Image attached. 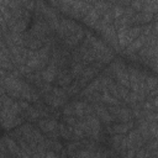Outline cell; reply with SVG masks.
<instances>
[{
    "mask_svg": "<svg viewBox=\"0 0 158 158\" xmlns=\"http://www.w3.org/2000/svg\"><path fill=\"white\" fill-rule=\"evenodd\" d=\"M99 16H100V12L96 10V9H93L88 12L86 17H85V22L89 23V25H95L99 20Z\"/></svg>",
    "mask_w": 158,
    "mask_h": 158,
    "instance_id": "2",
    "label": "cell"
},
{
    "mask_svg": "<svg viewBox=\"0 0 158 158\" xmlns=\"http://www.w3.org/2000/svg\"><path fill=\"white\" fill-rule=\"evenodd\" d=\"M146 37L144 36H141V37H137V38H135L131 43H130V47L127 48V51H126V53H132V52H135L137 48H141L142 46H143V43H144V40Z\"/></svg>",
    "mask_w": 158,
    "mask_h": 158,
    "instance_id": "1",
    "label": "cell"
},
{
    "mask_svg": "<svg viewBox=\"0 0 158 158\" xmlns=\"http://www.w3.org/2000/svg\"><path fill=\"white\" fill-rule=\"evenodd\" d=\"M54 77H56V68H54V65H51V67H48L44 72H43V74H42V78L48 83V81H52L53 79H54Z\"/></svg>",
    "mask_w": 158,
    "mask_h": 158,
    "instance_id": "3",
    "label": "cell"
},
{
    "mask_svg": "<svg viewBox=\"0 0 158 158\" xmlns=\"http://www.w3.org/2000/svg\"><path fill=\"white\" fill-rule=\"evenodd\" d=\"M147 84H148V89H156V79L154 78L147 79Z\"/></svg>",
    "mask_w": 158,
    "mask_h": 158,
    "instance_id": "7",
    "label": "cell"
},
{
    "mask_svg": "<svg viewBox=\"0 0 158 158\" xmlns=\"http://www.w3.org/2000/svg\"><path fill=\"white\" fill-rule=\"evenodd\" d=\"M72 72H73V75H74V77H79V75L83 73V67H81V64H74Z\"/></svg>",
    "mask_w": 158,
    "mask_h": 158,
    "instance_id": "5",
    "label": "cell"
},
{
    "mask_svg": "<svg viewBox=\"0 0 158 158\" xmlns=\"http://www.w3.org/2000/svg\"><path fill=\"white\" fill-rule=\"evenodd\" d=\"M123 12H125V11H123L121 7H115V9H114V17H115V19H117V17L122 16V15H123Z\"/></svg>",
    "mask_w": 158,
    "mask_h": 158,
    "instance_id": "6",
    "label": "cell"
},
{
    "mask_svg": "<svg viewBox=\"0 0 158 158\" xmlns=\"http://www.w3.org/2000/svg\"><path fill=\"white\" fill-rule=\"evenodd\" d=\"M40 126L42 127V130H44V131H47V132H51V131H53L56 127H57V123L54 122V121H49V120H46V121H41L40 122Z\"/></svg>",
    "mask_w": 158,
    "mask_h": 158,
    "instance_id": "4",
    "label": "cell"
}]
</instances>
